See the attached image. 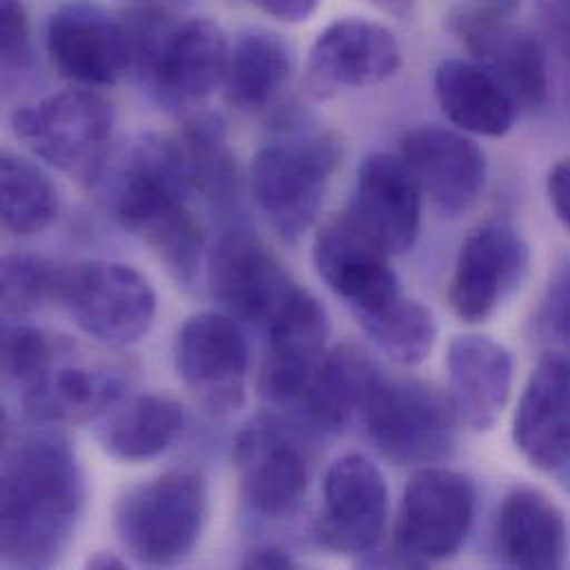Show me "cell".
Here are the masks:
<instances>
[{"instance_id": "obj_1", "label": "cell", "mask_w": 570, "mask_h": 570, "mask_svg": "<svg viewBox=\"0 0 570 570\" xmlns=\"http://www.w3.org/2000/svg\"><path fill=\"white\" fill-rule=\"evenodd\" d=\"M94 187L105 212L138 236L178 285H196L205 232L191 209L196 189L176 138H134L109 156Z\"/></svg>"}, {"instance_id": "obj_2", "label": "cell", "mask_w": 570, "mask_h": 570, "mask_svg": "<svg viewBox=\"0 0 570 570\" xmlns=\"http://www.w3.org/2000/svg\"><path fill=\"white\" fill-rule=\"evenodd\" d=\"M85 475L71 444L56 433L7 442L0 482V556L18 569L60 562L85 511Z\"/></svg>"}, {"instance_id": "obj_3", "label": "cell", "mask_w": 570, "mask_h": 570, "mask_svg": "<svg viewBox=\"0 0 570 570\" xmlns=\"http://www.w3.org/2000/svg\"><path fill=\"white\" fill-rule=\"evenodd\" d=\"M340 163V140L311 116L297 109L276 116L269 140L252 160L249 187L258 212L283 243L297 245L315 225Z\"/></svg>"}, {"instance_id": "obj_4", "label": "cell", "mask_w": 570, "mask_h": 570, "mask_svg": "<svg viewBox=\"0 0 570 570\" xmlns=\"http://www.w3.org/2000/svg\"><path fill=\"white\" fill-rule=\"evenodd\" d=\"M125 22L131 76L163 109L191 111L223 87L232 45L212 18L180 20L156 9H136L125 13Z\"/></svg>"}, {"instance_id": "obj_5", "label": "cell", "mask_w": 570, "mask_h": 570, "mask_svg": "<svg viewBox=\"0 0 570 570\" xmlns=\"http://www.w3.org/2000/svg\"><path fill=\"white\" fill-rule=\"evenodd\" d=\"M207 513L205 478L176 469L122 493L114 509V529L122 549L138 564L167 569L194 553Z\"/></svg>"}, {"instance_id": "obj_6", "label": "cell", "mask_w": 570, "mask_h": 570, "mask_svg": "<svg viewBox=\"0 0 570 570\" xmlns=\"http://www.w3.org/2000/svg\"><path fill=\"white\" fill-rule=\"evenodd\" d=\"M360 417L371 444L397 466H438L458 449L451 397L422 380L380 373Z\"/></svg>"}, {"instance_id": "obj_7", "label": "cell", "mask_w": 570, "mask_h": 570, "mask_svg": "<svg viewBox=\"0 0 570 570\" xmlns=\"http://www.w3.org/2000/svg\"><path fill=\"white\" fill-rule=\"evenodd\" d=\"M111 102L87 87L51 94L11 114L16 138L49 167L91 183L111 156Z\"/></svg>"}, {"instance_id": "obj_8", "label": "cell", "mask_w": 570, "mask_h": 570, "mask_svg": "<svg viewBox=\"0 0 570 570\" xmlns=\"http://www.w3.org/2000/svg\"><path fill=\"white\" fill-rule=\"evenodd\" d=\"M56 302L82 333L107 346H129L142 340L158 306L142 274L109 261L60 267Z\"/></svg>"}, {"instance_id": "obj_9", "label": "cell", "mask_w": 570, "mask_h": 570, "mask_svg": "<svg viewBox=\"0 0 570 570\" xmlns=\"http://www.w3.org/2000/svg\"><path fill=\"white\" fill-rule=\"evenodd\" d=\"M473 520L471 480L451 469L422 466L404 487L391 547L404 569H426L462 549Z\"/></svg>"}, {"instance_id": "obj_10", "label": "cell", "mask_w": 570, "mask_h": 570, "mask_svg": "<svg viewBox=\"0 0 570 570\" xmlns=\"http://www.w3.org/2000/svg\"><path fill=\"white\" fill-rule=\"evenodd\" d=\"M234 464L247 509L278 520L306 495L311 460L302 433L276 413H261L236 438Z\"/></svg>"}, {"instance_id": "obj_11", "label": "cell", "mask_w": 570, "mask_h": 570, "mask_svg": "<svg viewBox=\"0 0 570 570\" xmlns=\"http://www.w3.org/2000/svg\"><path fill=\"white\" fill-rule=\"evenodd\" d=\"M252 348L229 313L191 315L176 337V368L187 391L214 415L245 404Z\"/></svg>"}, {"instance_id": "obj_12", "label": "cell", "mask_w": 570, "mask_h": 570, "mask_svg": "<svg viewBox=\"0 0 570 570\" xmlns=\"http://www.w3.org/2000/svg\"><path fill=\"white\" fill-rule=\"evenodd\" d=\"M446 29L509 91L520 111H535L547 102V53L529 27L511 16L458 4L446 13Z\"/></svg>"}, {"instance_id": "obj_13", "label": "cell", "mask_w": 570, "mask_h": 570, "mask_svg": "<svg viewBox=\"0 0 570 570\" xmlns=\"http://www.w3.org/2000/svg\"><path fill=\"white\" fill-rule=\"evenodd\" d=\"M389 520V487L364 455L335 460L322 487V507L313 524L315 542L344 558H364L384 535Z\"/></svg>"}, {"instance_id": "obj_14", "label": "cell", "mask_w": 570, "mask_h": 570, "mask_svg": "<svg viewBox=\"0 0 570 570\" xmlns=\"http://www.w3.org/2000/svg\"><path fill=\"white\" fill-rule=\"evenodd\" d=\"M45 49L53 69L78 87H109L131 73L125 16L94 2H69L49 13Z\"/></svg>"}, {"instance_id": "obj_15", "label": "cell", "mask_w": 570, "mask_h": 570, "mask_svg": "<svg viewBox=\"0 0 570 570\" xmlns=\"http://www.w3.org/2000/svg\"><path fill=\"white\" fill-rule=\"evenodd\" d=\"M209 288L232 317L267 331L299 285L261 236L232 227L212 249Z\"/></svg>"}, {"instance_id": "obj_16", "label": "cell", "mask_w": 570, "mask_h": 570, "mask_svg": "<svg viewBox=\"0 0 570 570\" xmlns=\"http://www.w3.org/2000/svg\"><path fill=\"white\" fill-rule=\"evenodd\" d=\"M402 47L393 31L368 18H340L315 38L304 87L315 100L335 98L346 89L380 85L397 73Z\"/></svg>"}, {"instance_id": "obj_17", "label": "cell", "mask_w": 570, "mask_h": 570, "mask_svg": "<svg viewBox=\"0 0 570 570\" xmlns=\"http://www.w3.org/2000/svg\"><path fill=\"white\" fill-rule=\"evenodd\" d=\"M402 163L435 212L449 218L466 214L482 196L489 163L478 142L464 131L424 125L400 140Z\"/></svg>"}, {"instance_id": "obj_18", "label": "cell", "mask_w": 570, "mask_h": 570, "mask_svg": "<svg viewBox=\"0 0 570 570\" xmlns=\"http://www.w3.org/2000/svg\"><path fill=\"white\" fill-rule=\"evenodd\" d=\"M389 254L342 212L331 216L313 243L320 278L342 297L355 320L373 315L402 295Z\"/></svg>"}, {"instance_id": "obj_19", "label": "cell", "mask_w": 570, "mask_h": 570, "mask_svg": "<svg viewBox=\"0 0 570 570\" xmlns=\"http://www.w3.org/2000/svg\"><path fill=\"white\" fill-rule=\"evenodd\" d=\"M531 254L522 236L507 225H484L462 245L449 286L453 313L480 324L524 283Z\"/></svg>"}, {"instance_id": "obj_20", "label": "cell", "mask_w": 570, "mask_h": 570, "mask_svg": "<svg viewBox=\"0 0 570 570\" xmlns=\"http://www.w3.org/2000/svg\"><path fill=\"white\" fill-rule=\"evenodd\" d=\"M346 214L389 256H402L420 234L422 191L400 156L377 151L362 160Z\"/></svg>"}, {"instance_id": "obj_21", "label": "cell", "mask_w": 570, "mask_h": 570, "mask_svg": "<svg viewBox=\"0 0 570 570\" xmlns=\"http://www.w3.org/2000/svg\"><path fill=\"white\" fill-rule=\"evenodd\" d=\"M267 357L261 371V395L283 409H295L306 382L326 351L328 315L306 288H297L267 326Z\"/></svg>"}, {"instance_id": "obj_22", "label": "cell", "mask_w": 570, "mask_h": 570, "mask_svg": "<svg viewBox=\"0 0 570 570\" xmlns=\"http://www.w3.org/2000/svg\"><path fill=\"white\" fill-rule=\"evenodd\" d=\"M513 442L542 473L570 464V362L547 355L533 368L513 417Z\"/></svg>"}, {"instance_id": "obj_23", "label": "cell", "mask_w": 570, "mask_h": 570, "mask_svg": "<svg viewBox=\"0 0 570 570\" xmlns=\"http://www.w3.org/2000/svg\"><path fill=\"white\" fill-rule=\"evenodd\" d=\"M449 397L462 424L491 431L509 404L515 362L511 351L489 335H458L446 351Z\"/></svg>"}, {"instance_id": "obj_24", "label": "cell", "mask_w": 570, "mask_h": 570, "mask_svg": "<svg viewBox=\"0 0 570 570\" xmlns=\"http://www.w3.org/2000/svg\"><path fill=\"white\" fill-rule=\"evenodd\" d=\"M495 544L511 569H562L569 558L564 513L542 491L515 489L498 509Z\"/></svg>"}, {"instance_id": "obj_25", "label": "cell", "mask_w": 570, "mask_h": 570, "mask_svg": "<svg viewBox=\"0 0 570 570\" xmlns=\"http://www.w3.org/2000/svg\"><path fill=\"white\" fill-rule=\"evenodd\" d=\"M125 393L127 380L114 368L58 362L36 386L20 393V404L36 424H82L105 417Z\"/></svg>"}, {"instance_id": "obj_26", "label": "cell", "mask_w": 570, "mask_h": 570, "mask_svg": "<svg viewBox=\"0 0 570 570\" xmlns=\"http://www.w3.org/2000/svg\"><path fill=\"white\" fill-rule=\"evenodd\" d=\"M435 96L455 129L473 136L502 138L520 114L509 91L475 60H444L435 71Z\"/></svg>"}, {"instance_id": "obj_27", "label": "cell", "mask_w": 570, "mask_h": 570, "mask_svg": "<svg viewBox=\"0 0 570 570\" xmlns=\"http://www.w3.org/2000/svg\"><path fill=\"white\" fill-rule=\"evenodd\" d=\"M382 371L357 346L340 344L324 351L295 409L324 431H340L362 415L373 382Z\"/></svg>"}, {"instance_id": "obj_28", "label": "cell", "mask_w": 570, "mask_h": 570, "mask_svg": "<svg viewBox=\"0 0 570 570\" xmlns=\"http://www.w3.org/2000/svg\"><path fill=\"white\" fill-rule=\"evenodd\" d=\"M293 73V53L276 31L252 27L238 33L225 71V100L245 114L274 107Z\"/></svg>"}, {"instance_id": "obj_29", "label": "cell", "mask_w": 570, "mask_h": 570, "mask_svg": "<svg viewBox=\"0 0 570 570\" xmlns=\"http://www.w3.org/2000/svg\"><path fill=\"white\" fill-rule=\"evenodd\" d=\"M176 140L196 194L214 214L234 216L240 207V174L225 118L216 111H191Z\"/></svg>"}, {"instance_id": "obj_30", "label": "cell", "mask_w": 570, "mask_h": 570, "mask_svg": "<svg viewBox=\"0 0 570 570\" xmlns=\"http://www.w3.org/2000/svg\"><path fill=\"white\" fill-rule=\"evenodd\" d=\"M185 426V409L167 395L140 393L116 404L98 431L102 451L129 464L151 462L167 453Z\"/></svg>"}, {"instance_id": "obj_31", "label": "cell", "mask_w": 570, "mask_h": 570, "mask_svg": "<svg viewBox=\"0 0 570 570\" xmlns=\"http://www.w3.org/2000/svg\"><path fill=\"white\" fill-rule=\"evenodd\" d=\"M2 225L16 236H36L51 227L60 198L51 178L31 160L2 151L0 156Z\"/></svg>"}, {"instance_id": "obj_32", "label": "cell", "mask_w": 570, "mask_h": 570, "mask_svg": "<svg viewBox=\"0 0 570 570\" xmlns=\"http://www.w3.org/2000/svg\"><path fill=\"white\" fill-rule=\"evenodd\" d=\"M357 324L382 353L409 366L424 362L438 340V322L433 313L417 299L404 295L382 311L357 320Z\"/></svg>"}, {"instance_id": "obj_33", "label": "cell", "mask_w": 570, "mask_h": 570, "mask_svg": "<svg viewBox=\"0 0 570 570\" xmlns=\"http://www.w3.org/2000/svg\"><path fill=\"white\" fill-rule=\"evenodd\" d=\"M2 377L24 393L36 386L58 362L60 344L45 331L4 317L2 324Z\"/></svg>"}, {"instance_id": "obj_34", "label": "cell", "mask_w": 570, "mask_h": 570, "mask_svg": "<svg viewBox=\"0 0 570 570\" xmlns=\"http://www.w3.org/2000/svg\"><path fill=\"white\" fill-rule=\"evenodd\" d=\"M60 267L31 254H9L0 263V306L7 320L24 317L56 299Z\"/></svg>"}, {"instance_id": "obj_35", "label": "cell", "mask_w": 570, "mask_h": 570, "mask_svg": "<svg viewBox=\"0 0 570 570\" xmlns=\"http://www.w3.org/2000/svg\"><path fill=\"white\" fill-rule=\"evenodd\" d=\"M0 58L7 78L31 62V29L22 0H0Z\"/></svg>"}, {"instance_id": "obj_36", "label": "cell", "mask_w": 570, "mask_h": 570, "mask_svg": "<svg viewBox=\"0 0 570 570\" xmlns=\"http://www.w3.org/2000/svg\"><path fill=\"white\" fill-rule=\"evenodd\" d=\"M547 194L556 216L570 232V158L558 160L547 176Z\"/></svg>"}, {"instance_id": "obj_37", "label": "cell", "mask_w": 570, "mask_h": 570, "mask_svg": "<svg viewBox=\"0 0 570 570\" xmlns=\"http://www.w3.org/2000/svg\"><path fill=\"white\" fill-rule=\"evenodd\" d=\"M263 13L283 20V22H302L311 18L317 9V0H252Z\"/></svg>"}, {"instance_id": "obj_38", "label": "cell", "mask_w": 570, "mask_h": 570, "mask_svg": "<svg viewBox=\"0 0 570 570\" xmlns=\"http://www.w3.org/2000/svg\"><path fill=\"white\" fill-rule=\"evenodd\" d=\"M243 569H256V570H285L295 569V560L286 553L285 549L281 547H258V549H252L243 564Z\"/></svg>"}, {"instance_id": "obj_39", "label": "cell", "mask_w": 570, "mask_h": 570, "mask_svg": "<svg viewBox=\"0 0 570 570\" xmlns=\"http://www.w3.org/2000/svg\"><path fill=\"white\" fill-rule=\"evenodd\" d=\"M551 322L570 346V272L558 283L551 299Z\"/></svg>"}, {"instance_id": "obj_40", "label": "cell", "mask_w": 570, "mask_h": 570, "mask_svg": "<svg viewBox=\"0 0 570 570\" xmlns=\"http://www.w3.org/2000/svg\"><path fill=\"white\" fill-rule=\"evenodd\" d=\"M547 20L570 56V0H542Z\"/></svg>"}, {"instance_id": "obj_41", "label": "cell", "mask_w": 570, "mask_h": 570, "mask_svg": "<svg viewBox=\"0 0 570 570\" xmlns=\"http://www.w3.org/2000/svg\"><path fill=\"white\" fill-rule=\"evenodd\" d=\"M364 2L391 18H400V20L411 18L415 11V4H417V0H364Z\"/></svg>"}, {"instance_id": "obj_42", "label": "cell", "mask_w": 570, "mask_h": 570, "mask_svg": "<svg viewBox=\"0 0 570 570\" xmlns=\"http://www.w3.org/2000/svg\"><path fill=\"white\" fill-rule=\"evenodd\" d=\"M464 4L489 11V13H498V16H511L520 9V0H464Z\"/></svg>"}, {"instance_id": "obj_43", "label": "cell", "mask_w": 570, "mask_h": 570, "mask_svg": "<svg viewBox=\"0 0 570 570\" xmlns=\"http://www.w3.org/2000/svg\"><path fill=\"white\" fill-rule=\"evenodd\" d=\"M87 569L94 570H122L127 569L125 560H120L114 553H96L94 558L87 560Z\"/></svg>"}]
</instances>
